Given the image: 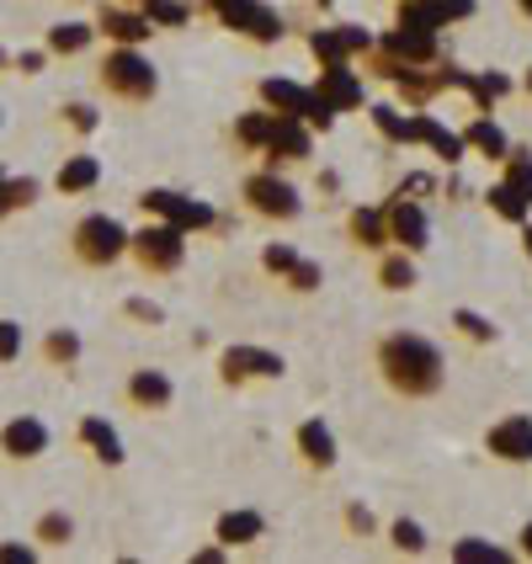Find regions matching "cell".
<instances>
[{"label":"cell","instance_id":"obj_1","mask_svg":"<svg viewBox=\"0 0 532 564\" xmlns=\"http://www.w3.org/2000/svg\"><path fill=\"white\" fill-rule=\"evenodd\" d=\"M383 373L405 394H432L442 383V357L437 346L421 341V336H389L383 341Z\"/></svg>","mask_w":532,"mask_h":564},{"label":"cell","instance_id":"obj_2","mask_svg":"<svg viewBox=\"0 0 532 564\" xmlns=\"http://www.w3.org/2000/svg\"><path fill=\"white\" fill-rule=\"evenodd\" d=\"M101 80H107L118 96H133V101H144V96L155 91V69H150V59H144V54H133L128 43L118 48V54H107Z\"/></svg>","mask_w":532,"mask_h":564},{"label":"cell","instance_id":"obj_3","mask_svg":"<svg viewBox=\"0 0 532 564\" xmlns=\"http://www.w3.org/2000/svg\"><path fill=\"white\" fill-rule=\"evenodd\" d=\"M123 246H128L123 224L107 219V214H91V219H80V229H75V256L91 261V267L112 261V256H123Z\"/></svg>","mask_w":532,"mask_h":564},{"label":"cell","instance_id":"obj_4","mask_svg":"<svg viewBox=\"0 0 532 564\" xmlns=\"http://www.w3.org/2000/svg\"><path fill=\"white\" fill-rule=\"evenodd\" d=\"M133 251H139L144 267L165 272V267H176V261H182V229H144V235L133 240Z\"/></svg>","mask_w":532,"mask_h":564},{"label":"cell","instance_id":"obj_5","mask_svg":"<svg viewBox=\"0 0 532 564\" xmlns=\"http://www.w3.org/2000/svg\"><path fill=\"white\" fill-rule=\"evenodd\" d=\"M490 453H501L506 464H528L532 458V421L528 415H511L490 432Z\"/></svg>","mask_w":532,"mask_h":564},{"label":"cell","instance_id":"obj_6","mask_svg":"<svg viewBox=\"0 0 532 564\" xmlns=\"http://www.w3.org/2000/svg\"><path fill=\"white\" fill-rule=\"evenodd\" d=\"M224 373H229V378H278L282 373V357H272V351H256V346H235V351H224Z\"/></svg>","mask_w":532,"mask_h":564},{"label":"cell","instance_id":"obj_7","mask_svg":"<svg viewBox=\"0 0 532 564\" xmlns=\"http://www.w3.org/2000/svg\"><path fill=\"white\" fill-rule=\"evenodd\" d=\"M0 447H6L11 458H37V453L48 447V432H43V421L22 415V421H11V426L0 432Z\"/></svg>","mask_w":532,"mask_h":564},{"label":"cell","instance_id":"obj_8","mask_svg":"<svg viewBox=\"0 0 532 564\" xmlns=\"http://www.w3.org/2000/svg\"><path fill=\"white\" fill-rule=\"evenodd\" d=\"M246 192H251V203L261 208V214H278V219H293V214H298V197H293V187H287V182L256 176Z\"/></svg>","mask_w":532,"mask_h":564},{"label":"cell","instance_id":"obj_9","mask_svg":"<svg viewBox=\"0 0 532 564\" xmlns=\"http://www.w3.org/2000/svg\"><path fill=\"white\" fill-rule=\"evenodd\" d=\"M319 96H325L330 112H336V107H357V101H362V86H357V75H351L346 64H330V69L319 75Z\"/></svg>","mask_w":532,"mask_h":564},{"label":"cell","instance_id":"obj_10","mask_svg":"<svg viewBox=\"0 0 532 564\" xmlns=\"http://www.w3.org/2000/svg\"><path fill=\"white\" fill-rule=\"evenodd\" d=\"M144 208H155V214H165V219H176V229H187V224H208L214 214L203 208V203H182L176 192H150L144 197Z\"/></svg>","mask_w":532,"mask_h":564},{"label":"cell","instance_id":"obj_11","mask_svg":"<svg viewBox=\"0 0 532 564\" xmlns=\"http://www.w3.org/2000/svg\"><path fill=\"white\" fill-rule=\"evenodd\" d=\"M389 229H394V240L410 246V251L426 246V219H421V208H410V203H394V208H389Z\"/></svg>","mask_w":532,"mask_h":564},{"label":"cell","instance_id":"obj_12","mask_svg":"<svg viewBox=\"0 0 532 564\" xmlns=\"http://www.w3.org/2000/svg\"><path fill=\"white\" fill-rule=\"evenodd\" d=\"M101 28H107V37H118V43H128V48H133L139 37H150V28H155V22H150L144 11H107V17H101Z\"/></svg>","mask_w":532,"mask_h":564},{"label":"cell","instance_id":"obj_13","mask_svg":"<svg viewBox=\"0 0 532 564\" xmlns=\"http://www.w3.org/2000/svg\"><path fill=\"white\" fill-rule=\"evenodd\" d=\"M437 32H415V28H400L394 37H389V54H400L405 64H421L437 54V43H432Z\"/></svg>","mask_w":532,"mask_h":564},{"label":"cell","instance_id":"obj_14","mask_svg":"<svg viewBox=\"0 0 532 564\" xmlns=\"http://www.w3.org/2000/svg\"><path fill=\"white\" fill-rule=\"evenodd\" d=\"M298 447H304V458H310V464H319V469L336 458V442H330V432H325L319 421H310V426L298 432Z\"/></svg>","mask_w":532,"mask_h":564},{"label":"cell","instance_id":"obj_15","mask_svg":"<svg viewBox=\"0 0 532 564\" xmlns=\"http://www.w3.org/2000/svg\"><path fill=\"white\" fill-rule=\"evenodd\" d=\"M86 43H91V28H86V22H59V28L48 32V48H54V54H80Z\"/></svg>","mask_w":532,"mask_h":564},{"label":"cell","instance_id":"obj_16","mask_svg":"<svg viewBox=\"0 0 532 564\" xmlns=\"http://www.w3.org/2000/svg\"><path fill=\"white\" fill-rule=\"evenodd\" d=\"M80 432H86V442L96 447V458H107V464H118V458H123V447H118V432H112L107 421H86Z\"/></svg>","mask_w":532,"mask_h":564},{"label":"cell","instance_id":"obj_17","mask_svg":"<svg viewBox=\"0 0 532 564\" xmlns=\"http://www.w3.org/2000/svg\"><path fill=\"white\" fill-rule=\"evenodd\" d=\"M96 176H101V165H96L91 155H80V160H69L59 171V192H80V187H91Z\"/></svg>","mask_w":532,"mask_h":564},{"label":"cell","instance_id":"obj_18","mask_svg":"<svg viewBox=\"0 0 532 564\" xmlns=\"http://www.w3.org/2000/svg\"><path fill=\"white\" fill-rule=\"evenodd\" d=\"M256 533H261V517H256V511H235V517H224L219 522L224 543H251Z\"/></svg>","mask_w":532,"mask_h":564},{"label":"cell","instance_id":"obj_19","mask_svg":"<svg viewBox=\"0 0 532 564\" xmlns=\"http://www.w3.org/2000/svg\"><path fill=\"white\" fill-rule=\"evenodd\" d=\"M128 394H133L139 405H165V400H171V383H165L160 373H139L133 383H128Z\"/></svg>","mask_w":532,"mask_h":564},{"label":"cell","instance_id":"obj_20","mask_svg":"<svg viewBox=\"0 0 532 564\" xmlns=\"http://www.w3.org/2000/svg\"><path fill=\"white\" fill-rule=\"evenodd\" d=\"M240 32H251V37H261V43H272V37H282V17L272 11V6H256Z\"/></svg>","mask_w":532,"mask_h":564},{"label":"cell","instance_id":"obj_21","mask_svg":"<svg viewBox=\"0 0 532 564\" xmlns=\"http://www.w3.org/2000/svg\"><path fill=\"white\" fill-rule=\"evenodd\" d=\"M410 133H415V139H426V144H432V150H442V155H447V160L458 155V139H453L447 128H437V123H432V118H421V123H410Z\"/></svg>","mask_w":532,"mask_h":564},{"label":"cell","instance_id":"obj_22","mask_svg":"<svg viewBox=\"0 0 532 564\" xmlns=\"http://www.w3.org/2000/svg\"><path fill=\"white\" fill-rule=\"evenodd\" d=\"M144 17L160 22V28H182V22L192 17V6H182V0H150V6H144Z\"/></svg>","mask_w":532,"mask_h":564},{"label":"cell","instance_id":"obj_23","mask_svg":"<svg viewBox=\"0 0 532 564\" xmlns=\"http://www.w3.org/2000/svg\"><path fill=\"white\" fill-rule=\"evenodd\" d=\"M214 11H219L224 28H246V17L256 11V0H214Z\"/></svg>","mask_w":532,"mask_h":564},{"label":"cell","instance_id":"obj_24","mask_svg":"<svg viewBox=\"0 0 532 564\" xmlns=\"http://www.w3.org/2000/svg\"><path fill=\"white\" fill-rule=\"evenodd\" d=\"M272 150H287V155H304V150H310V139H304L298 128L278 123V128H272Z\"/></svg>","mask_w":532,"mask_h":564},{"label":"cell","instance_id":"obj_25","mask_svg":"<svg viewBox=\"0 0 532 564\" xmlns=\"http://www.w3.org/2000/svg\"><path fill=\"white\" fill-rule=\"evenodd\" d=\"M469 139L479 144V150H490V155H501V150H506V139H501V128H496V123H474Z\"/></svg>","mask_w":532,"mask_h":564},{"label":"cell","instance_id":"obj_26","mask_svg":"<svg viewBox=\"0 0 532 564\" xmlns=\"http://www.w3.org/2000/svg\"><path fill=\"white\" fill-rule=\"evenodd\" d=\"M22 351V325H11V319H0V362H11Z\"/></svg>","mask_w":532,"mask_h":564},{"label":"cell","instance_id":"obj_27","mask_svg":"<svg viewBox=\"0 0 532 564\" xmlns=\"http://www.w3.org/2000/svg\"><path fill=\"white\" fill-rule=\"evenodd\" d=\"M432 6H437L442 28H447V22H464V17H474V0H432Z\"/></svg>","mask_w":532,"mask_h":564},{"label":"cell","instance_id":"obj_28","mask_svg":"<svg viewBox=\"0 0 532 564\" xmlns=\"http://www.w3.org/2000/svg\"><path fill=\"white\" fill-rule=\"evenodd\" d=\"M490 197H496V208H501L506 219H522V192L517 187H496Z\"/></svg>","mask_w":532,"mask_h":564},{"label":"cell","instance_id":"obj_29","mask_svg":"<svg viewBox=\"0 0 532 564\" xmlns=\"http://www.w3.org/2000/svg\"><path fill=\"white\" fill-rule=\"evenodd\" d=\"M351 229H357V240H362V246H378V240H383L373 214H357V219H351Z\"/></svg>","mask_w":532,"mask_h":564},{"label":"cell","instance_id":"obj_30","mask_svg":"<svg viewBox=\"0 0 532 564\" xmlns=\"http://www.w3.org/2000/svg\"><path fill=\"white\" fill-rule=\"evenodd\" d=\"M383 282H389V288H410V282H415L410 261H389V267H383Z\"/></svg>","mask_w":532,"mask_h":564},{"label":"cell","instance_id":"obj_31","mask_svg":"<svg viewBox=\"0 0 532 564\" xmlns=\"http://www.w3.org/2000/svg\"><path fill=\"white\" fill-rule=\"evenodd\" d=\"M458 560H506V554L490 543H458Z\"/></svg>","mask_w":532,"mask_h":564},{"label":"cell","instance_id":"obj_32","mask_svg":"<svg viewBox=\"0 0 532 564\" xmlns=\"http://www.w3.org/2000/svg\"><path fill=\"white\" fill-rule=\"evenodd\" d=\"M37 533L48 538V543H64V538H69V517H43V528H37Z\"/></svg>","mask_w":532,"mask_h":564},{"label":"cell","instance_id":"obj_33","mask_svg":"<svg viewBox=\"0 0 532 564\" xmlns=\"http://www.w3.org/2000/svg\"><path fill=\"white\" fill-rule=\"evenodd\" d=\"M394 543H400V549H421L426 538H421V528H415V522H394Z\"/></svg>","mask_w":532,"mask_h":564},{"label":"cell","instance_id":"obj_34","mask_svg":"<svg viewBox=\"0 0 532 564\" xmlns=\"http://www.w3.org/2000/svg\"><path fill=\"white\" fill-rule=\"evenodd\" d=\"M511 187L522 192V197H532V165L528 160H517V165H511Z\"/></svg>","mask_w":532,"mask_h":564},{"label":"cell","instance_id":"obj_35","mask_svg":"<svg viewBox=\"0 0 532 564\" xmlns=\"http://www.w3.org/2000/svg\"><path fill=\"white\" fill-rule=\"evenodd\" d=\"M293 261H298V256L287 251V246H272V251H267V267H272V272H293Z\"/></svg>","mask_w":532,"mask_h":564},{"label":"cell","instance_id":"obj_36","mask_svg":"<svg viewBox=\"0 0 532 564\" xmlns=\"http://www.w3.org/2000/svg\"><path fill=\"white\" fill-rule=\"evenodd\" d=\"M314 278H319V272H314L310 261H293V288H314Z\"/></svg>","mask_w":532,"mask_h":564},{"label":"cell","instance_id":"obj_37","mask_svg":"<svg viewBox=\"0 0 532 564\" xmlns=\"http://www.w3.org/2000/svg\"><path fill=\"white\" fill-rule=\"evenodd\" d=\"M48 357H75V336H48Z\"/></svg>","mask_w":532,"mask_h":564},{"label":"cell","instance_id":"obj_38","mask_svg":"<svg viewBox=\"0 0 532 564\" xmlns=\"http://www.w3.org/2000/svg\"><path fill=\"white\" fill-rule=\"evenodd\" d=\"M458 325L469 330L474 341H485V336H490V325H485V319H474V314H458Z\"/></svg>","mask_w":532,"mask_h":564},{"label":"cell","instance_id":"obj_39","mask_svg":"<svg viewBox=\"0 0 532 564\" xmlns=\"http://www.w3.org/2000/svg\"><path fill=\"white\" fill-rule=\"evenodd\" d=\"M69 123H75V128H96L91 107H69Z\"/></svg>","mask_w":532,"mask_h":564},{"label":"cell","instance_id":"obj_40","mask_svg":"<svg viewBox=\"0 0 532 564\" xmlns=\"http://www.w3.org/2000/svg\"><path fill=\"white\" fill-rule=\"evenodd\" d=\"M0 208H11V182H0Z\"/></svg>","mask_w":532,"mask_h":564},{"label":"cell","instance_id":"obj_41","mask_svg":"<svg viewBox=\"0 0 532 564\" xmlns=\"http://www.w3.org/2000/svg\"><path fill=\"white\" fill-rule=\"evenodd\" d=\"M522 549H528V554H532V528H528V533H522Z\"/></svg>","mask_w":532,"mask_h":564},{"label":"cell","instance_id":"obj_42","mask_svg":"<svg viewBox=\"0 0 532 564\" xmlns=\"http://www.w3.org/2000/svg\"><path fill=\"white\" fill-rule=\"evenodd\" d=\"M517 6H522V11H528V17H532V0H517Z\"/></svg>","mask_w":532,"mask_h":564},{"label":"cell","instance_id":"obj_43","mask_svg":"<svg viewBox=\"0 0 532 564\" xmlns=\"http://www.w3.org/2000/svg\"><path fill=\"white\" fill-rule=\"evenodd\" d=\"M128 6H150V0H128Z\"/></svg>","mask_w":532,"mask_h":564},{"label":"cell","instance_id":"obj_44","mask_svg":"<svg viewBox=\"0 0 532 564\" xmlns=\"http://www.w3.org/2000/svg\"><path fill=\"white\" fill-rule=\"evenodd\" d=\"M528 256H532V229H528Z\"/></svg>","mask_w":532,"mask_h":564},{"label":"cell","instance_id":"obj_45","mask_svg":"<svg viewBox=\"0 0 532 564\" xmlns=\"http://www.w3.org/2000/svg\"><path fill=\"white\" fill-rule=\"evenodd\" d=\"M528 91H532V75H528Z\"/></svg>","mask_w":532,"mask_h":564}]
</instances>
